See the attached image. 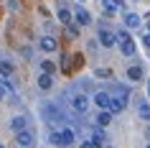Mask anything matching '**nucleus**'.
I'll return each mask as SVG.
<instances>
[{
  "instance_id": "1",
  "label": "nucleus",
  "mask_w": 150,
  "mask_h": 148,
  "mask_svg": "<svg viewBox=\"0 0 150 148\" xmlns=\"http://www.w3.org/2000/svg\"><path fill=\"white\" fill-rule=\"evenodd\" d=\"M74 140H76V133H74V128H59V130L51 133V143H54V146L69 148Z\"/></svg>"
},
{
  "instance_id": "2",
  "label": "nucleus",
  "mask_w": 150,
  "mask_h": 148,
  "mask_svg": "<svg viewBox=\"0 0 150 148\" xmlns=\"http://www.w3.org/2000/svg\"><path fill=\"white\" fill-rule=\"evenodd\" d=\"M41 115H43V120L51 125H61V110L56 107V105H51V102H43L41 105Z\"/></svg>"
},
{
  "instance_id": "3",
  "label": "nucleus",
  "mask_w": 150,
  "mask_h": 148,
  "mask_svg": "<svg viewBox=\"0 0 150 148\" xmlns=\"http://www.w3.org/2000/svg\"><path fill=\"white\" fill-rule=\"evenodd\" d=\"M127 100H130V89L127 87H120V94L110 100V112H122L127 107Z\"/></svg>"
},
{
  "instance_id": "4",
  "label": "nucleus",
  "mask_w": 150,
  "mask_h": 148,
  "mask_svg": "<svg viewBox=\"0 0 150 148\" xmlns=\"http://www.w3.org/2000/svg\"><path fill=\"white\" fill-rule=\"evenodd\" d=\"M115 36H117V44H120L122 56H135V41L130 39V33H127V31H120V33H115Z\"/></svg>"
},
{
  "instance_id": "5",
  "label": "nucleus",
  "mask_w": 150,
  "mask_h": 148,
  "mask_svg": "<svg viewBox=\"0 0 150 148\" xmlns=\"http://www.w3.org/2000/svg\"><path fill=\"white\" fill-rule=\"evenodd\" d=\"M16 146L18 148H36V133L33 130H21V133H16Z\"/></svg>"
},
{
  "instance_id": "6",
  "label": "nucleus",
  "mask_w": 150,
  "mask_h": 148,
  "mask_svg": "<svg viewBox=\"0 0 150 148\" xmlns=\"http://www.w3.org/2000/svg\"><path fill=\"white\" fill-rule=\"evenodd\" d=\"M71 107H74V112L84 115V112H87V107H89L87 94H71Z\"/></svg>"
},
{
  "instance_id": "7",
  "label": "nucleus",
  "mask_w": 150,
  "mask_h": 148,
  "mask_svg": "<svg viewBox=\"0 0 150 148\" xmlns=\"http://www.w3.org/2000/svg\"><path fill=\"white\" fill-rule=\"evenodd\" d=\"M38 49L43 51V54H54L56 49H59V41H56L54 36H41V41H38Z\"/></svg>"
},
{
  "instance_id": "8",
  "label": "nucleus",
  "mask_w": 150,
  "mask_h": 148,
  "mask_svg": "<svg viewBox=\"0 0 150 148\" xmlns=\"http://www.w3.org/2000/svg\"><path fill=\"white\" fill-rule=\"evenodd\" d=\"M97 41H99L104 49H112L115 44H117V36H115L112 31H107V28H102V31H99V36H97Z\"/></svg>"
},
{
  "instance_id": "9",
  "label": "nucleus",
  "mask_w": 150,
  "mask_h": 148,
  "mask_svg": "<svg viewBox=\"0 0 150 148\" xmlns=\"http://www.w3.org/2000/svg\"><path fill=\"white\" fill-rule=\"evenodd\" d=\"M71 18L76 21V26H89V23H92V16H89V10H87V8H76Z\"/></svg>"
},
{
  "instance_id": "10",
  "label": "nucleus",
  "mask_w": 150,
  "mask_h": 148,
  "mask_svg": "<svg viewBox=\"0 0 150 148\" xmlns=\"http://www.w3.org/2000/svg\"><path fill=\"white\" fill-rule=\"evenodd\" d=\"M110 100H112V94H107V92H94V97H92V102L99 110H110Z\"/></svg>"
},
{
  "instance_id": "11",
  "label": "nucleus",
  "mask_w": 150,
  "mask_h": 148,
  "mask_svg": "<svg viewBox=\"0 0 150 148\" xmlns=\"http://www.w3.org/2000/svg\"><path fill=\"white\" fill-rule=\"evenodd\" d=\"M92 146L94 148H102L104 143H107V133H104V128H97V130H92Z\"/></svg>"
},
{
  "instance_id": "12",
  "label": "nucleus",
  "mask_w": 150,
  "mask_h": 148,
  "mask_svg": "<svg viewBox=\"0 0 150 148\" xmlns=\"http://www.w3.org/2000/svg\"><path fill=\"white\" fill-rule=\"evenodd\" d=\"M145 77V69H142V64H132L130 69H127V79L130 82H140Z\"/></svg>"
},
{
  "instance_id": "13",
  "label": "nucleus",
  "mask_w": 150,
  "mask_h": 148,
  "mask_svg": "<svg viewBox=\"0 0 150 148\" xmlns=\"http://www.w3.org/2000/svg\"><path fill=\"white\" fill-rule=\"evenodd\" d=\"M10 128H13V133H21L28 128V120H25V115H13V120H10Z\"/></svg>"
},
{
  "instance_id": "14",
  "label": "nucleus",
  "mask_w": 150,
  "mask_h": 148,
  "mask_svg": "<svg viewBox=\"0 0 150 148\" xmlns=\"http://www.w3.org/2000/svg\"><path fill=\"white\" fill-rule=\"evenodd\" d=\"M94 123H97V128H107L112 123V112L110 110H99V115L94 117Z\"/></svg>"
},
{
  "instance_id": "15",
  "label": "nucleus",
  "mask_w": 150,
  "mask_h": 148,
  "mask_svg": "<svg viewBox=\"0 0 150 148\" xmlns=\"http://www.w3.org/2000/svg\"><path fill=\"white\" fill-rule=\"evenodd\" d=\"M137 115H140L142 120H148V123H150V102L142 100V97L137 100Z\"/></svg>"
},
{
  "instance_id": "16",
  "label": "nucleus",
  "mask_w": 150,
  "mask_h": 148,
  "mask_svg": "<svg viewBox=\"0 0 150 148\" xmlns=\"http://www.w3.org/2000/svg\"><path fill=\"white\" fill-rule=\"evenodd\" d=\"M125 26L127 28H137V26H142V18L137 13H125Z\"/></svg>"
},
{
  "instance_id": "17",
  "label": "nucleus",
  "mask_w": 150,
  "mask_h": 148,
  "mask_svg": "<svg viewBox=\"0 0 150 148\" xmlns=\"http://www.w3.org/2000/svg\"><path fill=\"white\" fill-rule=\"evenodd\" d=\"M51 84H54V77L51 74H38V87L41 89H51Z\"/></svg>"
},
{
  "instance_id": "18",
  "label": "nucleus",
  "mask_w": 150,
  "mask_h": 148,
  "mask_svg": "<svg viewBox=\"0 0 150 148\" xmlns=\"http://www.w3.org/2000/svg\"><path fill=\"white\" fill-rule=\"evenodd\" d=\"M56 18H59V21H61L64 26H69V23H71V10H69V8H59Z\"/></svg>"
},
{
  "instance_id": "19",
  "label": "nucleus",
  "mask_w": 150,
  "mask_h": 148,
  "mask_svg": "<svg viewBox=\"0 0 150 148\" xmlns=\"http://www.w3.org/2000/svg\"><path fill=\"white\" fill-rule=\"evenodd\" d=\"M10 74H13V64L0 59V77H10Z\"/></svg>"
},
{
  "instance_id": "20",
  "label": "nucleus",
  "mask_w": 150,
  "mask_h": 148,
  "mask_svg": "<svg viewBox=\"0 0 150 148\" xmlns=\"http://www.w3.org/2000/svg\"><path fill=\"white\" fill-rule=\"evenodd\" d=\"M41 71H43V74H51V77H54L56 64H54V61H48V59H43V61H41Z\"/></svg>"
},
{
  "instance_id": "21",
  "label": "nucleus",
  "mask_w": 150,
  "mask_h": 148,
  "mask_svg": "<svg viewBox=\"0 0 150 148\" xmlns=\"http://www.w3.org/2000/svg\"><path fill=\"white\" fill-rule=\"evenodd\" d=\"M61 71H71V61H69V54L61 56Z\"/></svg>"
},
{
  "instance_id": "22",
  "label": "nucleus",
  "mask_w": 150,
  "mask_h": 148,
  "mask_svg": "<svg viewBox=\"0 0 150 148\" xmlns=\"http://www.w3.org/2000/svg\"><path fill=\"white\" fill-rule=\"evenodd\" d=\"M66 36H69V39H76V36H79V28H76V26H66Z\"/></svg>"
},
{
  "instance_id": "23",
  "label": "nucleus",
  "mask_w": 150,
  "mask_h": 148,
  "mask_svg": "<svg viewBox=\"0 0 150 148\" xmlns=\"http://www.w3.org/2000/svg\"><path fill=\"white\" fill-rule=\"evenodd\" d=\"M94 74H97L99 79H110V77H112V71H110V69H97Z\"/></svg>"
},
{
  "instance_id": "24",
  "label": "nucleus",
  "mask_w": 150,
  "mask_h": 148,
  "mask_svg": "<svg viewBox=\"0 0 150 148\" xmlns=\"http://www.w3.org/2000/svg\"><path fill=\"white\" fill-rule=\"evenodd\" d=\"M115 10H117V8H115V5H110V3H107V5H104V16H115Z\"/></svg>"
},
{
  "instance_id": "25",
  "label": "nucleus",
  "mask_w": 150,
  "mask_h": 148,
  "mask_svg": "<svg viewBox=\"0 0 150 148\" xmlns=\"http://www.w3.org/2000/svg\"><path fill=\"white\" fill-rule=\"evenodd\" d=\"M5 97H8V87L0 84V100H5Z\"/></svg>"
},
{
  "instance_id": "26",
  "label": "nucleus",
  "mask_w": 150,
  "mask_h": 148,
  "mask_svg": "<svg viewBox=\"0 0 150 148\" xmlns=\"http://www.w3.org/2000/svg\"><path fill=\"white\" fill-rule=\"evenodd\" d=\"M142 46L150 49V33H145V36H142Z\"/></svg>"
},
{
  "instance_id": "27",
  "label": "nucleus",
  "mask_w": 150,
  "mask_h": 148,
  "mask_svg": "<svg viewBox=\"0 0 150 148\" xmlns=\"http://www.w3.org/2000/svg\"><path fill=\"white\" fill-rule=\"evenodd\" d=\"M110 5H115V8H122V5H125V0H110Z\"/></svg>"
},
{
  "instance_id": "28",
  "label": "nucleus",
  "mask_w": 150,
  "mask_h": 148,
  "mask_svg": "<svg viewBox=\"0 0 150 148\" xmlns=\"http://www.w3.org/2000/svg\"><path fill=\"white\" fill-rule=\"evenodd\" d=\"M8 8L10 10H18V0H8Z\"/></svg>"
},
{
  "instance_id": "29",
  "label": "nucleus",
  "mask_w": 150,
  "mask_h": 148,
  "mask_svg": "<svg viewBox=\"0 0 150 148\" xmlns=\"http://www.w3.org/2000/svg\"><path fill=\"white\" fill-rule=\"evenodd\" d=\"M79 148H94V146H92V140H81V146Z\"/></svg>"
},
{
  "instance_id": "30",
  "label": "nucleus",
  "mask_w": 150,
  "mask_h": 148,
  "mask_svg": "<svg viewBox=\"0 0 150 148\" xmlns=\"http://www.w3.org/2000/svg\"><path fill=\"white\" fill-rule=\"evenodd\" d=\"M102 148H112V146H107V143H104V146H102Z\"/></svg>"
},
{
  "instance_id": "31",
  "label": "nucleus",
  "mask_w": 150,
  "mask_h": 148,
  "mask_svg": "<svg viewBox=\"0 0 150 148\" xmlns=\"http://www.w3.org/2000/svg\"><path fill=\"white\" fill-rule=\"evenodd\" d=\"M148 92H150V82H148Z\"/></svg>"
},
{
  "instance_id": "32",
  "label": "nucleus",
  "mask_w": 150,
  "mask_h": 148,
  "mask_svg": "<svg viewBox=\"0 0 150 148\" xmlns=\"http://www.w3.org/2000/svg\"><path fill=\"white\" fill-rule=\"evenodd\" d=\"M148 138H150V130H148Z\"/></svg>"
},
{
  "instance_id": "33",
  "label": "nucleus",
  "mask_w": 150,
  "mask_h": 148,
  "mask_svg": "<svg viewBox=\"0 0 150 148\" xmlns=\"http://www.w3.org/2000/svg\"><path fill=\"white\" fill-rule=\"evenodd\" d=\"M148 28H150V21H148Z\"/></svg>"
},
{
  "instance_id": "34",
  "label": "nucleus",
  "mask_w": 150,
  "mask_h": 148,
  "mask_svg": "<svg viewBox=\"0 0 150 148\" xmlns=\"http://www.w3.org/2000/svg\"><path fill=\"white\" fill-rule=\"evenodd\" d=\"M0 148H5V146H0Z\"/></svg>"
},
{
  "instance_id": "35",
  "label": "nucleus",
  "mask_w": 150,
  "mask_h": 148,
  "mask_svg": "<svg viewBox=\"0 0 150 148\" xmlns=\"http://www.w3.org/2000/svg\"><path fill=\"white\" fill-rule=\"evenodd\" d=\"M0 59H3V56H0Z\"/></svg>"
},
{
  "instance_id": "36",
  "label": "nucleus",
  "mask_w": 150,
  "mask_h": 148,
  "mask_svg": "<svg viewBox=\"0 0 150 148\" xmlns=\"http://www.w3.org/2000/svg\"><path fill=\"white\" fill-rule=\"evenodd\" d=\"M148 148H150V146H148Z\"/></svg>"
}]
</instances>
